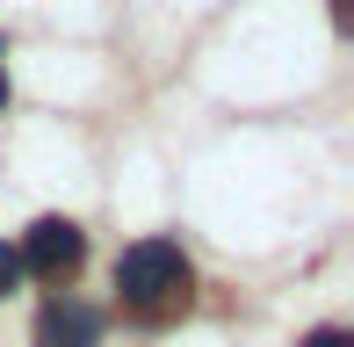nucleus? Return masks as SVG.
Masks as SVG:
<instances>
[{
	"label": "nucleus",
	"mask_w": 354,
	"mask_h": 347,
	"mask_svg": "<svg viewBox=\"0 0 354 347\" xmlns=\"http://www.w3.org/2000/svg\"><path fill=\"white\" fill-rule=\"evenodd\" d=\"M304 347H354V333H340V326H318V333H304Z\"/></svg>",
	"instance_id": "20e7f679"
},
{
	"label": "nucleus",
	"mask_w": 354,
	"mask_h": 347,
	"mask_svg": "<svg viewBox=\"0 0 354 347\" xmlns=\"http://www.w3.org/2000/svg\"><path fill=\"white\" fill-rule=\"evenodd\" d=\"M0 109H8V73H0Z\"/></svg>",
	"instance_id": "423d86ee"
},
{
	"label": "nucleus",
	"mask_w": 354,
	"mask_h": 347,
	"mask_svg": "<svg viewBox=\"0 0 354 347\" xmlns=\"http://www.w3.org/2000/svg\"><path fill=\"white\" fill-rule=\"evenodd\" d=\"M116 290L131 297L138 311L188 304V254H181L174 239H138V246H123V261H116Z\"/></svg>",
	"instance_id": "f257e3e1"
},
{
	"label": "nucleus",
	"mask_w": 354,
	"mask_h": 347,
	"mask_svg": "<svg viewBox=\"0 0 354 347\" xmlns=\"http://www.w3.org/2000/svg\"><path fill=\"white\" fill-rule=\"evenodd\" d=\"M94 340H102V311H94V304H73V297L44 304L37 347H94Z\"/></svg>",
	"instance_id": "7ed1b4c3"
},
{
	"label": "nucleus",
	"mask_w": 354,
	"mask_h": 347,
	"mask_svg": "<svg viewBox=\"0 0 354 347\" xmlns=\"http://www.w3.org/2000/svg\"><path fill=\"white\" fill-rule=\"evenodd\" d=\"M15 282H22V261H15V246H0V297H8Z\"/></svg>",
	"instance_id": "39448f33"
},
{
	"label": "nucleus",
	"mask_w": 354,
	"mask_h": 347,
	"mask_svg": "<svg viewBox=\"0 0 354 347\" xmlns=\"http://www.w3.org/2000/svg\"><path fill=\"white\" fill-rule=\"evenodd\" d=\"M15 261H22L29 275H44V282H66L73 268L87 261V239H80L73 217H37V225H29V239L15 246Z\"/></svg>",
	"instance_id": "f03ea898"
}]
</instances>
